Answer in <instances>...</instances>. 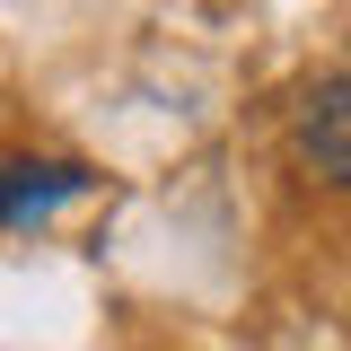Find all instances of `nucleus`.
I'll return each mask as SVG.
<instances>
[{
    "mask_svg": "<svg viewBox=\"0 0 351 351\" xmlns=\"http://www.w3.org/2000/svg\"><path fill=\"white\" fill-rule=\"evenodd\" d=\"M80 193H97L88 158H0V228H36V219L71 211Z\"/></svg>",
    "mask_w": 351,
    "mask_h": 351,
    "instance_id": "2",
    "label": "nucleus"
},
{
    "mask_svg": "<svg viewBox=\"0 0 351 351\" xmlns=\"http://www.w3.org/2000/svg\"><path fill=\"white\" fill-rule=\"evenodd\" d=\"M290 167L316 193L351 202V71H325V80L299 88V106H290Z\"/></svg>",
    "mask_w": 351,
    "mask_h": 351,
    "instance_id": "1",
    "label": "nucleus"
}]
</instances>
